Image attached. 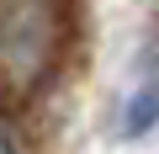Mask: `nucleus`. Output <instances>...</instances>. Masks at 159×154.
I'll return each mask as SVG.
<instances>
[{
  "instance_id": "obj_2",
  "label": "nucleus",
  "mask_w": 159,
  "mask_h": 154,
  "mask_svg": "<svg viewBox=\"0 0 159 154\" xmlns=\"http://www.w3.org/2000/svg\"><path fill=\"white\" fill-rule=\"evenodd\" d=\"M159 128V69H148V80H138V91L122 106V138H143Z\"/></svg>"
},
{
  "instance_id": "obj_1",
  "label": "nucleus",
  "mask_w": 159,
  "mask_h": 154,
  "mask_svg": "<svg viewBox=\"0 0 159 154\" xmlns=\"http://www.w3.org/2000/svg\"><path fill=\"white\" fill-rule=\"evenodd\" d=\"M69 48V0H0V101L37 96Z\"/></svg>"
}]
</instances>
